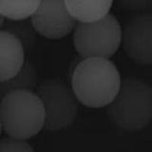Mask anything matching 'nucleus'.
<instances>
[{"label":"nucleus","instance_id":"14","mask_svg":"<svg viewBox=\"0 0 152 152\" xmlns=\"http://www.w3.org/2000/svg\"><path fill=\"white\" fill-rule=\"evenodd\" d=\"M0 152H34V150L25 140L8 137L0 140Z\"/></svg>","mask_w":152,"mask_h":152},{"label":"nucleus","instance_id":"10","mask_svg":"<svg viewBox=\"0 0 152 152\" xmlns=\"http://www.w3.org/2000/svg\"><path fill=\"white\" fill-rule=\"evenodd\" d=\"M37 71L31 62L26 61L20 71L11 79L0 82V100L4 95L14 90H31L37 87Z\"/></svg>","mask_w":152,"mask_h":152},{"label":"nucleus","instance_id":"11","mask_svg":"<svg viewBox=\"0 0 152 152\" xmlns=\"http://www.w3.org/2000/svg\"><path fill=\"white\" fill-rule=\"evenodd\" d=\"M1 30L10 32L20 41L25 51H30L35 46L36 34L30 18L22 20H9L5 19Z\"/></svg>","mask_w":152,"mask_h":152},{"label":"nucleus","instance_id":"5","mask_svg":"<svg viewBox=\"0 0 152 152\" xmlns=\"http://www.w3.org/2000/svg\"><path fill=\"white\" fill-rule=\"evenodd\" d=\"M35 93L44 107L46 130L58 131L72 125L78 114L79 102L69 86L59 80H46L37 85Z\"/></svg>","mask_w":152,"mask_h":152},{"label":"nucleus","instance_id":"12","mask_svg":"<svg viewBox=\"0 0 152 152\" xmlns=\"http://www.w3.org/2000/svg\"><path fill=\"white\" fill-rule=\"evenodd\" d=\"M40 0H0V14L9 20L30 18Z\"/></svg>","mask_w":152,"mask_h":152},{"label":"nucleus","instance_id":"7","mask_svg":"<svg viewBox=\"0 0 152 152\" xmlns=\"http://www.w3.org/2000/svg\"><path fill=\"white\" fill-rule=\"evenodd\" d=\"M121 44L126 55L142 66L152 64V15L140 13L128 20L122 28Z\"/></svg>","mask_w":152,"mask_h":152},{"label":"nucleus","instance_id":"9","mask_svg":"<svg viewBox=\"0 0 152 152\" xmlns=\"http://www.w3.org/2000/svg\"><path fill=\"white\" fill-rule=\"evenodd\" d=\"M114 0H64L66 8L76 22L90 23L104 18Z\"/></svg>","mask_w":152,"mask_h":152},{"label":"nucleus","instance_id":"1","mask_svg":"<svg viewBox=\"0 0 152 152\" xmlns=\"http://www.w3.org/2000/svg\"><path fill=\"white\" fill-rule=\"evenodd\" d=\"M116 65L106 58H84L76 66L71 77V89L84 106L100 108L108 106L121 86Z\"/></svg>","mask_w":152,"mask_h":152},{"label":"nucleus","instance_id":"3","mask_svg":"<svg viewBox=\"0 0 152 152\" xmlns=\"http://www.w3.org/2000/svg\"><path fill=\"white\" fill-rule=\"evenodd\" d=\"M44 107L34 91L14 90L0 100V122L9 137L30 139L44 128Z\"/></svg>","mask_w":152,"mask_h":152},{"label":"nucleus","instance_id":"13","mask_svg":"<svg viewBox=\"0 0 152 152\" xmlns=\"http://www.w3.org/2000/svg\"><path fill=\"white\" fill-rule=\"evenodd\" d=\"M122 10L137 14L147 13L152 8V0H116Z\"/></svg>","mask_w":152,"mask_h":152},{"label":"nucleus","instance_id":"2","mask_svg":"<svg viewBox=\"0 0 152 152\" xmlns=\"http://www.w3.org/2000/svg\"><path fill=\"white\" fill-rule=\"evenodd\" d=\"M107 107L109 119L117 127L141 130L152 119V88L141 79H122L118 93Z\"/></svg>","mask_w":152,"mask_h":152},{"label":"nucleus","instance_id":"4","mask_svg":"<svg viewBox=\"0 0 152 152\" xmlns=\"http://www.w3.org/2000/svg\"><path fill=\"white\" fill-rule=\"evenodd\" d=\"M121 37L122 27L110 13L95 22H76L73 28L74 49L83 58L109 59L120 48Z\"/></svg>","mask_w":152,"mask_h":152},{"label":"nucleus","instance_id":"15","mask_svg":"<svg viewBox=\"0 0 152 152\" xmlns=\"http://www.w3.org/2000/svg\"><path fill=\"white\" fill-rule=\"evenodd\" d=\"M4 21H5V18L1 15V14H0V30H1V28H2V26H3Z\"/></svg>","mask_w":152,"mask_h":152},{"label":"nucleus","instance_id":"8","mask_svg":"<svg viewBox=\"0 0 152 152\" xmlns=\"http://www.w3.org/2000/svg\"><path fill=\"white\" fill-rule=\"evenodd\" d=\"M26 51L15 36L0 30V82L15 76L26 62Z\"/></svg>","mask_w":152,"mask_h":152},{"label":"nucleus","instance_id":"6","mask_svg":"<svg viewBox=\"0 0 152 152\" xmlns=\"http://www.w3.org/2000/svg\"><path fill=\"white\" fill-rule=\"evenodd\" d=\"M30 19L38 34L53 40L69 35L76 25L64 0H40Z\"/></svg>","mask_w":152,"mask_h":152},{"label":"nucleus","instance_id":"16","mask_svg":"<svg viewBox=\"0 0 152 152\" xmlns=\"http://www.w3.org/2000/svg\"><path fill=\"white\" fill-rule=\"evenodd\" d=\"M1 133H2V126H1V122H0V137H1Z\"/></svg>","mask_w":152,"mask_h":152}]
</instances>
